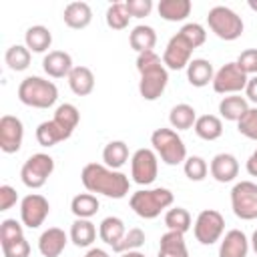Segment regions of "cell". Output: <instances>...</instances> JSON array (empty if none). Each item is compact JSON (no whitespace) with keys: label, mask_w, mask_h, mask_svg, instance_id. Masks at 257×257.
Listing matches in <instances>:
<instances>
[{"label":"cell","mask_w":257,"mask_h":257,"mask_svg":"<svg viewBox=\"0 0 257 257\" xmlns=\"http://www.w3.org/2000/svg\"><path fill=\"white\" fill-rule=\"evenodd\" d=\"M30 60H32V54H30V50H28L24 44H12V46L6 50V54H4V62H6L8 68L14 70V72L26 70V68L30 66Z\"/></svg>","instance_id":"34"},{"label":"cell","mask_w":257,"mask_h":257,"mask_svg":"<svg viewBox=\"0 0 257 257\" xmlns=\"http://www.w3.org/2000/svg\"><path fill=\"white\" fill-rule=\"evenodd\" d=\"M18 98L32 108H50L58 100V88L52 80L42 76H26L18 84Z\"/></svg>","instance_id":"3"},{"label":"cell","mask_w":257,"mask_h":257,"mask_svg":"<svg viewBox=\"0 0 257 257\" xmlns=\"http://www.w3.org/2000/svg\"><path fill=\"white\" fill-rule=\"evenodd\" d=\"M18 201V193L14 187L10 185H2L0 187V211H8L10 207H14Z\"/></svg>","instance_id":"46"},{"label":"cell","mask_w":257,"mask_h":257,"mask_svg":"<svg viewBox=\"0 0 257 257\" xmlns=\"http://www.w3.org/2000/svg\"><path fill=\"white\" fill-rule=\"evenodd\" d=\"M68 86L76 96H88L94 90V74L88 66H74L68 74Z\"/></svg>","instance_id":"23"},{"label":"cell","mask_w":257,"mask_h":257,"mask_svg":"<svg viewBox=\"0 0 257 257\" xmlns=\"http://www.w3.org/2000/svg\"><path fill=\"white\" fill-rule=\"evenodd\" d=\"M195 135L203 141H217L223 135V122L215 114H201L195 120Z\"/></svg>","instance_id":"30"},{"label":"cell","mask_w":257,"mask_h":257,"mask_svg":"<svg viewBox=\"0 0 257 257\" xmlns=\"http://www.w3.org/2000/svg\"><path fill=\"white\" fill-rule=\"evenodd\" d=\"M175 197L169 189L157 187V189H141L135 191L128 199L131 209L141 217V219H155L159 217L165 209L173 205Z\"/></svg>","instance_id":"4"},{"label":"cell","mask_w":257,"mask_h":257,"mask_svg":"<svg viewBox=\"0 0 257 257\" xmlns=\"http://www.w3.org/2000/svg\"><path fill=\"white\" fill-rule=\"evenodd\" d=\"M52 118H54L62 128H66V131L72 135L74 128H76L78 122H80V112H78V108H76L74 104H70V102H62V104L56 106Z\"/></svg>","instance_id":"35"},{"label":"cell","mask_w":257,"mask_h":257,"mask_svg":"<svg viewBox=\"0 0 257 257\" xmlns=\"http://www.w3.org/2000/svg\"><path fill=\"white\" fill-rule=\"evenodd\" d=\"M22 227H24V225L18 223L16 219H4V221L0 223V243L24 235V229H22Z\"/></svg>","instance_id":"44"},{"label":"cell","mask_w":257,"mask_h":257,"mask_svg":"<svg viewBox=\"0 0 257 257\" xmlns=\"http://www.w3.org/2000/svg\"><path fill=\"white\" fill-rule=\"evenodd\" d=\"M145 245V231L139 227H133L124 233V237L120 239V243L112 249L114 253H126V251H139Z\"/></svg>","instance_id":"38"},{"label":"cell","mask_w":257,"mask_h":257,"mask_svg":"<svg viewBox=\"0 0 257 257\" xmlns=\"http://www.w3.org/2000/svg\"><path fill=\"white\" fill-rule=\"evenodd\" d=\"M245 94H247V98H249L251 102L257 104V74L249 78V82H247V86H245Z\"/></svg>","instance_id":"47"},{"label":"cell","mask_w":257,"mask_h":257,"mask_svg":"<svg viewBox=\"0 0 257 257\" xmlns=\"http://www.w3.org/2000/svg\"><path fill=\"white\" fill-rule=\"evenodd\" d=\"M237 131L251 139V141H257V108H249L239 120H237Z\"/></svg>","instance_id":"41"},{"label":"cell","mask_w":257,"mask_h":257,"mask_svg":"<svg viewBox=\"0 0 257 257\" xmlns=\"http://www.w3.org/2000/svg\"><path fill=\"white\" fill-rule=\"evenodd\" d=\"M195 46L181 34L177 32L175 36H171V40L167 42V48L163 52V64L169 70H183L189 66L191 56H193Z\"/></svg>","instance_id":"12"},{"label":"cell","mask_w":257,"mask_h":257,"mask_svg":"<svg viewBox=\"0 0 257 257\" xmlns=\"http://www.w3.org/2000/svg\"><path fill=\"white\" fill-rule=\"evenodd\" d=\"M126 10L131 14V18H143L149 16L153 10V0H126Z\"/></svg>","instance_id":"45"},{"label":"cell","mask_w":257,"mask_h":257,"mask_svg":"<svg viewBox=\"0 0 257 257\" xmlns=\"http://www.w3.org/2000/svg\"><path fill=\"white\" fill-rule=\"evenodd\" d=\"M128 42H131V48L137 50L139 54L141 52H147V50H153L155 44H157V32H155L153 26L139 24L128 34Z\"/></svg>","instance_id":"28"},{"label":"cell","mask_w":257,"mask_h":257,"mask_svg":"<svg viewBox=\"0 0 257 257\" xmlns=\"http://www.w3.org/2000/svg\"><path fill=\"white\" fill-rule=\"evenodd\" d=\"M237 66L249 76V74H257V48H247L237 56Z\"/></svg>","instance_id":"43"},{"label":"cell","mask_w":257,"mask_h":257,"mask_svg":"<svg viewBox=\"0 0 257 257\" xmlns=\"http://www.w3.org/2000/svg\"><path fill=\"white\" fill-rule=\"evenodd\" d=\"M54 171V159L46 153H36L28 157L20 169V179L28 189H40Z\"/></svg>","instance_id":"7"},{"label":"cell","mask_w":257,"mask_h":257,"mask_svg":"<svg viewBox=\"0 0 257 257\" xmlns=\"http://www.w3.org/2000/svg\"><path fill=\"white\" fill-rule=\"evenodd\" d=\"M209 171L217 183H231L239 175V161L231 153H219L211 159Z\"/></svg>","instance_id":"15"},{"label":"cell","mask_w":257,"mask_h":257,"mask_svg":"<svg viewBox=\"0 0 257 257\" xmlns=\"http://www.w3.org/2000/svg\"><path fill=\"white\" fill-rule=\"evenodd\" d=\"M165 225L169 231H177L185 235L191 229V215L183 207H173L165 213Z\"/></svg>","instance_id":"36"},{"label":"cell","mask_w":257,"mask_h":257,"mask_svg":"<svg viewBox=\"0 0 257 257\" xmlns=\"http://www.w3.org/2000/svg\"><path fill=\"white\" fill-rule=\"evenodd\" d=\"M195 120H197V110L187 102L175 104L169 112V122L177 131H187V128L195 126Z\"/></svg>","instance_id":"33"},{"label":"cell","mask_w":257,"mask_h":257,"mask_svg":"<svg viewBox=\"0 0 257 257\" xmlns=\"http://www.w3.org/2000/svg\"><path fill=\"white\" fill-rule=\"evenodd\" d=\"M24 139V124L14 114H4L0 118V149L8 155L18 153Z\"/></svg>","instance_id":"14"},{"label":"cell","mask_w":257,"mask_h":257,"mask_svg":"<svg viewBox=\"0 0 257 257\" xmlns=\"http://www.w3.org/2000/svg\"><path fill=\"white\" fill-rule=\"evenodd\" d=\"M207 24L211 32L221 40H237L243 34L241 16L227 6H213L207 14Z\"/></svg>","instance_id":"6"},{"label":"cell","mask_w":257,"mask_h":257,"mask_svg":"<svg viewBox=\"0 0 257 257\" xmlns=\"http://www.w3.org/2000/svg\"><path fill=\"white\" fill-rule=\"evenodd\" d=\"M183 171H185L187 179H191V181H203L207 177V173H209V165H207V161L203 157L193 155V157H187L185 159Z\"/></svg>","instance_id":"39"},{"label":"cell","mask_w":257,"mask_h":257,"mask_svg":"<svg viewBox=\"0 0 257 257\" xmlns=\"http://www.w3.org/2000/svg\"><path fill=\"white\" fill-rule=\"evenodd\" d=\"M0 245H2L4 257H30V243L26 241L24 235L10 241H2Z\"/></svg>","instance_id":"40"},{"label":"cell","mask_w":257,"mask_h":257,"mask_svg":"<svg viewBox=\"0 0 257 257\" xmlns=\"http://www.w3.org/2000/svg\"><path fill=\"white\" fill-rule=\"evenodd\" d=\"M195 48H199L201 44H205V38H207V32H205V28L201 26V24H197V22H189V24H185L181 30H179Z\"/></svg>","instance_id":"42"},{"label":"cell","mask_w":257,"mask_h":257,"mask_svg":"<svg viewBox=\"0 0 257 257\" xmlns=\"http://www.w3.org/2000/svg\"><path fill=\"white\" fill-rule=\"evenodd\" d=\"M159 257H189L185 235L177 231H167L159 241Z\"/></svg>","instance_id":"22"},{"label":"cell","mask_w":257,"mask_h":257,"mask_svg":"<svg viewBox=\"0 0 257 257\" xmlns=\"http://www.w3.org/2000/svg\"><path fill=\"white\" fill-rule=\"evenodd\" d=\"M249 82V76L237 66V62H227L223 64L215 76H213V90L219 94H239L241 90H245Z\"/></svg>","instance_id":"10"},{"label":"cell","mask_w":257,"mask_h":257,"mask_svg":"<svg viewBox=\"0 0 257 257\" xmlns=\"http://www.w3.org/2000/svg\"><path fill=\"white\" fill-rule=\"evenodd\" d=\"M251 247H253V251L257 253V229H255L253 235H251Z\"/></svg>","instance_id":"51"},{"label":"cell","mask_w":257,"mask_h":257,"mask_svg":"<svg viewBox=\"0 0 257 257\" xmlns=\"http://www.w3.org/2000/svg\"><path fill=\"white\" fill-rule=\"evenodd\" d=\"M213 76H215V70L207 58H193L187 66V80L191 86L203 88L209 82H213Z\"/></svg>","instance_id":"21"},{"label":"cell","mask_w":257,"mask_h":257,"mask_svg":"<svg viewBox=\"0 0 257 257\" xmlns=\"http://www.w3.org/2000/svg\"><path fill=\"white\" fill-rule=\"evenodd\" d=\"M80 181L88 193H98L108 199H124L131 189V181L124 173L108 169L106 165L88 163L82 167Z\"/></svg>","instance_id":"1"},{"label":"cell","mask_w":257,"mask_h":257,"mask_svg":"<svg viewBox=\"0 0 257 257\" xmlns=\"http://www.w3.org/2000/svg\"><path fill=\"white\" fill-rule=\"evenodd\" d=\"M137 70L141 74L139 80V92L145 100H157L167 84H169V72L163 64V58L155 50L141 52L137 56Z\"/></svg>","instance_id":"2"},{"label":"cell","mask_w":257,"mask_h":257,"mask_svg":"<svg viewBox=\"0 0 257 257\" xmlns=\"http://www.w3.org/2000/svg\"><path fill=\"white\" fill-rule=\"evenodd\" d=\"M62 20L72 30H82L92 22V8L86 2H70L62 12Z\"/></svg>","instance_id":"19"},{"label":"cell","mask_w":257,"mask_h":257,"mask_svg":"<svg viewBox=\"0 0 257 257\" xmlns=\"http://www.w3.org/2000/svg\"><path fill=\"white\" fill-rule=\"evenodd\" d=\"M249 8H251V10H255V12H257V2H253V0H249Z\"/></svg>","instance_id":"52"},{"label":"cell","mask_w":257,"mask_h":257,"mask_svg":"<svg viewBox=\"0 0 257 257\" xmlns=\"http://www.w3.org/2000/svg\"><path fill=\"white\" fill-rule=\"evenodd\" d=\"M191 0H161L157 10L159 16L167 22H183L191 14Z\"/></svg>","instance_id":"24"},{"label":"cell","mask_w":257,"mask_h":257,"mask_svg":"<svg viewBox=\"0 0 257 257\" xmlns=\"http://www.w3.org/2000/svg\"><path fill=\"white\" fill-rule=\"evenodd\" d=\"M84 257H110V255L100 247H92V249H88V253Z\"/></svg>","instance_id":"49"},{"label":"cell","mask_w":257,"mask_h":257,"mask_svg":"<svg viewBox=\"0 0 257 257\" xmlns=\"http://www.w3.org/2000/svg\"><path fill=\"white\" fill-rule=\"evenodd\" d=\"M249 253V241L243 231L231 229L225 233L219 245V257H247Z\"/></svg>","instance_id":"18"},{"label":"cell","mask_w":257,"mask_h":257,"mask_svg":"<svg viewBox=\"0 0 257 257\" xmlns=\"http://www.w3.org/2000/svg\"><path fill=\"white\" fill-rule=\"evenodd\" d=\"M126 233V227H124V221L118 219V217H104L98 225V237L100 241H104L106 245H110L112 249L120 243V239L124 237Z\"/></svg>","instance_id":"25"},{"label":"cell","mask_w":257,"mask_h":257,"mask_svg":"<svg viewBox=\"0 0 257 257\" xmlns=\"http://www.w3.org/2000/svg\"><path fill=\"white\" fill-rule=\"evenodd\" d=\"M68 237L76 247H90L96 239V227L90 219H74Z\"/></svg>","instance_id":"27"},{"label":"cell","mask_w":257,"mask_h":257,"mask_svg":"<svg viewBox=\"0 0 257 257\" xmlns=\"http://www.w3.org/2000/svg\"><path fill=\"white\" fill-rule=\"evenodd\" d=\"M66 243H68V235L60 227H48L38 237V251L44 257H60Z\"/></svg>","instance_id":"16"},{"label":"cell","mask_w":257,"mask_h":257,"mask_svg":"<svg viewBox=\"0 0 257 257\" xmlns=\"http://www.w3.org/2000/svg\"><path fill=\"white\" fill-rule=\"evenodd\" d=\"M66 139H70V133L66 128H62L54 118L44 120L36 126V141L40 147H54Z\"/></svg>","instance_id":"20"},{"label":"cell","mask_w":257,"mask_h":257,"mask_svg":"<svg viewBox=\"0 0 257 257\" xmlns=\"http://www.w3.org/2000/svg\"><path fill=\"white\" fill-rule=\"evenodd\" d=\"M102 161L108 169L118 171L128 161V147L124 141H110L102 149Z\"/></svg>","instance_id":"32"},{"label":"cell","mask_w":257,"mask_h":257,"mask_svg":"<svg viewBox=\"0 0 257 257\" xmlns=\"http://www.w3.org/2000/svg\"><path fill=\"white\" fill-rule=\"evenodd\" d=\"M50 44H52V32L42 24H34L24 32V46L30 52H46Z\"/></svg>","instance_id":"26"},{"label":"cell","mask_w":257,"mask_h":257,"mask_svg":"<svg viewBox=\"0 0 257 257\" xmlns=\"http://www.w3.org/2000/svg\"><path fill=\"white\" fill-rule=\"evenodd\" d=\"M223 231H225V219L215 209L201 211L197 215V219H195V225H193L195 239L201 245H213V243H217L221 239Z\"/></svg>","instance_id":"9"},{"label":"cell","mask_w":257,"mask_h":257,"mask_svg":"<svg viewBox=\"0 0 257 257\" xmlns=\"http://www.w3.org/2000/svg\"><path fill=\"white\" fill-rule=\"evenodd\" d=\"M247 110H249L247 98H243L241 94H229V96H223V100L219 102V114H221V118H225V120H233V122H237Z\"/></svg>","instance_id":"29"},{"label":"cell","mask_w":257,"mask_h":257,"mask_svg":"<svg viewBox=\"0 0 257 257\" xmlns=\"http://www.w3.org/2000/svg\"><path fill=\"white\" fill-rule=\"evenodd\" d=\"M151 145H153V151L157 153V157H161V161L169 167L181 165L187 159V147L175 128L161 126V128L153 131Z\"/></svg>","instance_id":"5"},{"label":"cell","mask_w":257,"mask_h":257,"mask_svg":"<svg viewBox=\"0 0 257 257\" xmlns=\"http://www.w3.org/2000/svg\"><path fill=\"white\" fill-rule=\"evenodd\" d=\"M245 169H247V173H249L251 177H257V149L249 155V159H247V163H245Z\"/></svg>","instance_id":"48"},{"label":"cell","mask_w":257,"mask_h":257,"mask_svg":"<svg viewBox=\"0 0 257 257\" xmlns=\"http://www.w3.org/2000/svg\"><path fill=\"white\" fill-rule=\"evenodd\" d=\"M120 257H147V255L141 251H126V253H120Z\"/></svg>","instance_id":"50"},{"label":"cell","mask_w":257,"mask_h":257,"mask_svg":"<svg viewBox=\"0 0 257 257\" xmlns=\"http://www.w3.org/2000/svg\"><path fill=\"white\" fill-rule=\"evenodd\" d=\"M231 209L243 221L257 219V183L241 181L231 189Z\"/></svg>","instance_id":"8"},{"label":"cell","mask_w":257,"mask_h":257,"mask_svg":"<svg viewBox=\"0 0 257 257\" xmlns=\"http://www.w3.org/2000/svg\"><path fill=\"white\" fill-rule=\"evenodd\" d=\"M42 68L48 76L52 78H68L72 66V56L64 50H50L44 58H42Z\"/></svg>","instance_id":"17"},{"label":"cell","mask_w":257,"mask_h":257,"mask_svg":"<svg viewBox=\"0 0 257 257\" xmlns=\"http://www.w3.org/2000/svg\"><path fill=\"white\" fill-rule=\"evenodd\" d=\"M106 26L112 28V30H124L128 26V20H131V14L126 10V4L124 2H114L106 8Z\"/></svg>","instance_id":"37"},{"label":"cell","mask_w":257,"mask_h":257,"mask_svg":"<svg viewBox=\"0 0 257 257\" xmlns=\"http://www.w3.org/2000/svg\"><path fill=\"white\" fill-rule=\"evenodd\" d=\"M159 173V157L153 149H137L131 157V177L137 185L155 183Z\"/></svg>","instance_id":"11"},{"label":"cell","mask_w":257,"mask_h":257,"mask_svg":"<svg viewBox=\"0 0 257 257\" xmlns=\"http://www.w3.org/2000/svg\"><path fill=\"white\" fill-rule=\"evenodd\" d=\"M50 213V203L38 193H30L20 201V221L28 229H38Z\"/></svg>","instance_id":"13"},{"label":"cell","mask_w":257,"mask_h":257,"mask_svg":"<svg viewBox=\"0 0 257 257\" xmlns=\"http://www.w3.org/2000/svg\"><path fill=\"white\" fill-rule=\"evenodd\" d=\"M98 209H100V203L94 193H80L70 201V211L74 213L76 219H90L98 213Z\"/></svg>","instance_id":"31"}]
</instances>
